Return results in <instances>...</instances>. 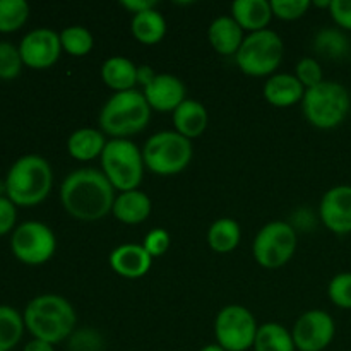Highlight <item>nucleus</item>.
I'll list each match as a JSON object with an SVG mask.
<instances>
[{
  "mask_svg": "<svg viewBox=\"0 0 351 351\" xmlns=\"http://www.w3.org/2000/svg\"><path fill=\"white\" fill-rule=\"evenodd\" d=\"M308 7H311L308 0H273L271 2L274 16L285 21L298 19L307 12Z\"/></svg>",
  "mask_w": 351,
  "mask_h": 351,
  "instance_id": "obj_33",
  "label": "nucleus"
},
{
  "mask_svg": "<svg viewBox=\"0 0 351 351\" xmlns=\"http://www.w3.org/2000/svg\"><path fill=\"white\" fill-rule=\"evenodd\" d=\"M336 326L331 315L324 311H308L295 322V348L300 351H324L335 338Z\"/></svg>",
  "mask_w": 351,
  "mask_h": 351,
  "instance_id": "obj_12",
  "label": "nucleus"
},
{
  "mask_svg": "<svg viewBox=\"0 0 351 351\" xmlns=\"http://www.w3.org/2000/svg\"><path fill=\"white\" fill-rule=\"evenodd\" d=\"M143 247L146 249V252L149 254L151 257L163 256L168 250V247H170V237H168V233L161 228L151 230L149 235L144 239Z\"/></svg>",
  "mask_w": 351,
  "mask_h": 351,
  "instance_id": "obj_36",
  "label": "nucleus"
},
{
  "mask_svg": "<svg viewBox=\"0 0 351 351\" xmlns=\"http://www.w3.org/2000/svg\"><path fill=\"white\" fill-rule=\"evenodd\" d=\"M23 351H55V350H53V345H50V343L41 341V339H33V341H29L26 346H24Z\"/></svg>",
  "mask_w": 351,
  "mask_h": 351,
  "instance_id": "obj_41",
  "label": "nucleus"
},
{
  "mask_svg": "<svg viewBox=\"0 0 351 351\" xmlns=\"http://www.w3.org/2000/svg\"><path fill=\"white\" fill-rule=\"evenodd\" d=\"M232 12L239 26L252 33L266 29L273 17L271 2L267 0H237L232 5Z\"/></svg>",
  "mask_w": 351,
  "mask_h": 351,
  "instance_id": "obj_17",
  "label": "nucleus"
},
{
  "mask_svg": "<svg viewBox=\"0 0 351 351\" xmlns=\"http://www.w3.org/2000/svg\"><path fill=\"white\" fill-rule=\"evenodd\" d=\"M24 319L12 307L0 305V351H10L23 338Z\"/></svg>",
  "mask_w": 351,
  "mask_h": 351,
  "instance_id": "obj_28",
  "label": "nucleus"
},
{
  "mask_svg": "<svg viewBox=\"0 0 351 351\" xmlns=\"http://www.w3.org/2000/svg\"><path fill=\"white\" fill-rule=\"evenodd\" d=\"M12 252L21 263L38 266L53 256L55 235L47 225L38 221H26L16 228L10 240Z\"/></svg>",
  "mask_w": 351,
  "mask_h": 351,
  "instance_id": "obj_11",
  "label": "nucleus"
},
{
  "mask_svg": "<svg viewBox=\"0 0 351 351\" xmlns=\"http://www.w3.org/2000/svg\"><path fill=\"white\" fill-rule=\"evenodd\" d=\"M264 96L274 106H291L304 99L305 91L297 75H273L264 86Z\"/></svg>",
  "mask_w": 351,
  "mask_h": 351,
  "instance_id": "obj_19",
  "label": "nucleus"
},
{
  "mask_svg": "<svg viewBox=\"0 0 351 351\" xmlns=\"http://www.w3.org/2000/svg\"><path fill=\"white\" fill-rule=\"evenodd\" d=\"M16 223V204L9 197H0V237L9 233Z\"/></svg>",
  "mask_w": 351,
  "mask_h": 351,
  "instance_id": "obj_38",
  "label": "nucleus"
},
{
  "mask_svg": "<svg viewBox=\"0 0 351 351\" xmlns=\"http://www.w3.org/2000/svg\"><path fill=\"white\" fill-rule=\"evenodd\" d=\"M173 123L180 136L187 139L199 137L208 127V112L199 101L185 99L173 112Z\"/></svg>",
  "mask_w": 351,
  "mask_h": 351,
  "instance_id": "obj_21",
  "label": "nucleus"
},
{
  "mask_svg": "<svg viewBox=\"0 0 351 351\" xmlns=\"http://www.w3.org/2000/svg\"><path fill=\"white\" fill-rule=\"evenodd\" d=\"M209 41L218 53L237 55L243 43V29L233 17H218L209 26Z\"/></svg>",
  "mask_w": 351,
  "mask_h": 351,
  "instance_id": "obj_18",
  "label": "nucleus"
},
{
  "mask_svg": "<svg viewBox=\"0 0 351 351\" xmlns=\"http://www.w3.org/2000/svg\"><path fill=\"white\" fill-rule=\"evenodd\" d=\"M314 50L315 53L321 55L322 58L328 60H341L348 55L350 51V41L336 27H324L315 34L314 40Z\"/></svg>",
  "mask_w": 351,
  "mask_h": 351,
  "instance_id": "obj_25",
  "label": "nucleus"
},
{
  "mask_svg": "<svg viewBox=\"0 0 351 351\" xmlns=\"http://www.w3.org/2000/svg\"><path fill=\"white\" fill-rule=\"evenodd\" d=\"M154 77H156V74H154L153 69H151V67H147V65L137 67V82L144 84V88H146L147 84H151Z\"/></svg>",
  "mask_w": 351,
  "mask_h": 351,
  "instance_id": "obj_40",
  "label": "nucleus"
},
{
  "mask_svg": "<svg viewBox=\"0 0 351 351\" xmlns=\"http://www.w3.org/2000/svg\"><path fill=\"white\" fill-rule=\"evenodd\" d=\"M60 199L65 211L81 221H98L115 204L113 185L105 173L91 168L69 175L62 184Z\"/></svg>",
  "mask_w": 351,
  "mask_h": 351,
  "instance_id": "obj_1",
  "label": "nucleus"
},
{
  "mask_svg": "<svg viewBox=\"0 0 351 351\" xmlns=\"http://www.w3.org/2000/svg\"><path fill=\"white\" fill-rule=\"evenodd\" d=\"M122 5L125 7V9H129L130 12H134V16H136V14L154 9L156 2H153V0H123Z\"/></svg>",
  "mask_w": 351,
  "mask_h": 351,
  "instance_id": "obj_39",
  "label": "nucleus"
},
{
  "mask_svg": "<svg viewBox=\"0 0 351 351\" xmlns=\"http://www.w3.org/2000/svg\"><path fill=\"white\" fill-rule=\"evenodd\" d=\"M19 48L10 43H0V79H14L23 67Z\"/></svg>",
  "mask_w": 351,
  "mask_h": 351,
  "instance_id": "obj_31",
  "label": "nucleus"
},
{
  "mask_svg": "<svg viewBox=\"0 0 351 351\" xmlns=\"http://www.w3.org/2000/svg\"><path fill=\"white\" fill-rule=\"evenodd\" d=\"M101 77L105 84L115 91H130L137 82V67L127 58L112 57L103 64Z\"/></svg>",
  "mask_w": 351,
  "mask_h": 351,
  "instance_id": "obj_22",
  "label": "nucleus"
},
{
  "mask_svg": "<svg viewBox=\"0 0 351 351\" xmlns=\"http://www.w3.org/2000/svg\"><path fill=\"white\" fill-rule=\"evenodd\" d=\"M106 143L101 132L95 129H79L69 137L67 149L72 158L79 161H89L99 156L105 149Z\"/></svg>",
  "mask_w": 351,
  "mask_h": 351,
  "instance_id": "obj_23",
  "label": "nucleus"
},
{
  "mask_svg": "<svg viewBox=\"0 0 351 351\" xmlns=\"http://www.w3.org/2000/svg\"><path fill=\"white\" fill-rule=\"evenodd\" d=\"M24 326L34 339L50 345L64 341L75 326V312L65 298L58 295H41L33 298L24 311Z\"/></svg>",
  "mask_w": 351,
  "mask_h": 351,
  "instance_id": "obj_2",
  "label": "nucleus"
},
{
  "mask_svg": "<svg viewBox=\"0 0 351 351\" xmlns=\"http://www.w3.org/2000/svg\"><path fill=\"white\" fill-rule=\"evenodd\" d=\"M144 165L158 175H175L192 160L191 139L178 132L154 134L143 151Z\"/></svg>",
  "mask_w": 351,
  "mask_h": 351,
  "instance_id": "obj_7",
  "label": "nucleus"
},
{
  "mask_svg": "<svg viewBox=\"0 0 351 351\" xmlns=\"http://www.w3.org/2000/svg\"><path fill=\"white\" fill-rule=\"evenodd\" d=\"M60 36L55 31L40 27L23 38L19 47L21 58L31 69H48L60 57Z\"/></svg>",
  "mask_w": 351,
  "mask_h": 351,
  "instance_id": "obj_13",
  "label": "nucleus"
},
{
  "mask_svg": "<svg viewBox=\"0 0 351 351\" xmlns=\"http://www.w3.org/2000/svg\"><path fill=\"white\" fill-rule=\"evenodd\" d=\"M151 106L139 91L117 93L99 113V125L110 136L122 139L141 132L149 123Z\"/></svg>",
  "mask_w": 351,
  "mask_h": 351,
  "instance_id": "obj_4",
  "label": "nucleus"
},
{
  "mask_svg": "<svg viewBox=\"0 0 351 351\" xmlns=\"http://www.w3.org/2000/svg\"><path fill=\"white\" fill-rule=\"evenodd\" d=\"M103 173L113 189L122 192L137 191L143 180L144 160L137 146L127 139H112L101 153Z\"/></svg>",
  "mask_w": 351,
  "mask_h": 351,
  "instance_id": "obj_6",
  "label": "nucleus"
},
{
  "mask_svg": "<svg viewBox=\"0 0 351 351\" xmlns=\"http://www.w3.org/2000/svg\"><path fill=\"white\" fill-rule=\"evenodd\" d=\"M29 16V5L24 0H0V33L17 31Z\"/></svg>",
  "mask_w": 351,
  "mask_h": 351,
  "instance_id": "obj_29",
  "label": "nucleus"
},
{
  "mask_svg": "<svg viewBox=\"0 0 351 351\" xmlns=\"http://www.w3.org/2000/svg\"><path fill=\"white\" fill-rule=\"evenodd\" d=\"M53 173L47 160L23 156L12 165L5 180V192L16 206H36L50 194Z\"/></svg>",
  "mask_w": 351,
  "mask_h": 351,
  "instance_id": "obj_3",
  "label": "nucleus"
},
{
  "mask_svg": "<svg viewBox=\"0 0 351 351\" xmlns=\"http://www.w3.org/2000/svg\"><path fill=\"white\" fill-rule=\"evenodd\" d=\"M167 33V23L158 10L151 9L136 14L132 19V34L143 45H156Z\"/></svg>",
  "mask_w": 351,
  "mask_h": 351,
  "instance_id": "obj_24",
  "label": "nucleus"
},
{
  "mask_svg": "<svg viewBox=\"0 0 351 351\" xmlns=\"http://www.w3.org/2000/svg\"><path fill=\"white\" fill-rule=\"evenodd\" d=\"M254 348L256 351H295V343L283 326L269 322L257 329Z\"/></svg>",
  "mask_w": 351,
  "mask_h": 351,
  "instance_id": "obj_26",
  "label": "nucleus"
},
{
  "mask_svg": "<svg viewBox=\"0 0 351 351\" xmlns=\"http://www.w3.org/2000/svg\"><path fill=\"white\" fill-rule=\"evenodd\" d=\"M321 219L332 233H351V185H338L326 192L321 202Z\"/></svg>",
  "mask_w": 351,
  "mask_h": 351,
  "instance_id": "obj_14",
  "label": "nucleus"
},
{
  "mask_svg": "<svg viewBox=\"0 0 351 351\" xmlns=\"http://www.w3.org/2000/svg\"><path fill=\"white\" fill-rule=\"evenodd\" d=\"M201 351H226V350H223L219 345H208V346H204Z\"/></svg>",
  "mask_w": 351,
  "mask_h": 351,
  "instance_id": "obj_42",
  "label": "nucleus"
},
{
  "mask_svg": "<svg viewBox=\"0 0 351 351\" xmlns=\"http://www.w3.org/2000/svg\"><path fill=\"white\" fill-rule=\"evenodd\" d=\"M101 338L91 329H82L71 338L72 351H101Z\"/></svg>",
  "mask_w": 351,
  "mask_h": 351,
  "instance_id": "obj_35",
  "label": "nucleus"
},
{
  "mask_svg": "<svg viewBox=\"0 0 351 351\" xmlns=\"http://www.w3.org/2000/svg\"><path fill=\"white\" fill-rule=\"evenodd\" d=\"M257 329L256 319L245 307L230 305L216 317L215 335L223 350L245 351L254 346Z\"/></svg>",
  "mask_w": 351,
  "mask_h": 351,
  "instance_id": "obj_10",
  "label": "nucleus"
},
{
  "mask_svg": "<svg viewBox=\"0 0 351 351\" xmlns=\"http://www.w3.org/2000/svg\"><path fill=\"white\" fill-rule=\"evenodd\" d=\"M151 259L153 257L146 252L143 245L125 243L113 250L110 256V266L120 276L136 280V278H143L149 271Z\"/></svg>",
  "mask_w": 351,
  "mask_h": 351,
  "instance_id": "obj_16",
  "label": "nucleus"
},
{
  "mask_svg": "<svg viewBox=\"0 0 351 351\" xmlns=\"http://www.w3.org/2000/svg\"><path fill=\"white\" fill-rule=\"evenodd\" d=\"M112 211L115 218L122 223L139 225V223L146 221L147 216L151 215V199L139 191L122 192L115 199Z\"/></svg>",
  "mask_w": 351,
  "mask_h": 351,
  "instance_id": "obj_20",
  "label": "nucleus"
},
{
  "mask_svg": "<svg viewBox=\"0 0 351 351\" xmlns=\"http://www.w3.org/2000/svg\"><path fill=\"white\" fill-rule=\"evenodd\" d=\"M297 249V233L288 223L274 221L264 226L254 240V257L267 269L285 266Z\"/></svg>",
  "mask_w": 351,
  "mask_h": 351,
  "instance_id": "obj_9",
  "label": "nucleus"
},
{
  "mask_svg": "<svg viewBox=\"0 0 351 351\" xmlns=\"http://www.w3.org/2000/svg\"><path fill=\"white\" fill-rule=\"evenodd\" d=\"M329 298L341 308H351V273L336 274L329 283Z\"/></svg>",
  "mask_w": 351,
  "mask_h": 351,
  "instance_id": "obj_32",
  "label": "nucleus"
},
{
  "mask_svg": "<svg viewBox=\"0 0 351 351\" xmlns=\"http://www.w3.org/2000/svg\"><path fill=\"white\" fill-rule=\"evenodd\" d=\"M329 10L339 27L351 31V0H331Z\"/></svg>",
  "mask_w": 351,
  "mask_h": 351,
  "instance_id": "obj_37",
  "label": "nucleus"
},
{
  "mask_svg": "<svg viewBox=\"0 0 351 351\" xmlns=\"http://www.w3.org/2000/svg\"><path fill=\"white\" fill-rule=\"evenodd\" d=\"M283 41L274 31L263 29L243 40L237 57V65L243 74L267 75L276 71L283 58Z\"/></svg>",
  "mask_w": 351,
  "mask_h": 351,
  "instance_id": "obj_8",
  "label": "nucleus"
},
{
  "mask_svg": "<svg viewBox=\"0 0 351 351\" xmlns=\"http://www.w3.org/2000/svg\"><path fill=\"white\" fill-rule=\"evenodd\" d=\"M208 242L215 252H232L240 242V226L235 219L223 218L213 223L208 233Z\"/></svg>",
  "mask_w": 351,
  "mask_h": 351,
  "instance_id": "obj_27",
  "label": "nucleus"
},
{
  "mask_svg": "<svg viewBox=\"0 0 351 351\" xmlns=\"http://www.w3.org/2000/svg\"><path fill=\"white\" fill-rule=\"evenodd\" d=\"M297 79L302 82V86L307 89L315 88L322 82V69L317 60L307 57L302 58L297 65Z\"/></svg>",
  "mask_w": 351,
  "mask_h": 351,
  "instance_id": "obj_34",
  "label": "nucleus"
},
{
  "mask_svg": "<svg viewBox=\"0 0 351 351\" xmlns=\"http://www.w3.org/2000/svg\"><path fill=\"white\" fill-rule=\"evenodd\" d=\"M144 98L158 112H175L185 101V86L170 74H158L144 88Z\"/></svg>",
  "mask_w": 351,
  "mask_h": 351,
  "instance_id": "obj_15",
  "label": "nucleus"
},
{
  "mask_svg": "<svg viewBox=\"0 0 351 351\" xmlns=\"http://www.w3.org/2000/svg\"><path fill=\"white\" fill-rule=\"evenodd\" d=\"M60 43L67 53L74 55V57H82L91 51L95 40L86 27L71 26L60 33Z\"/></svg>",
  "mask_w": 351,
  "mask_h": 351,
  "instance_id": "obj_30",
  "label": "nucleus"
},
{
  "mask_svg": "<svg viewBox=\"0 0 351 351\" xmlns=\"http://www.w3.org/2000/svg\"><path fill=\"white\" fill-rule=\"evenodd\" d=\"M302 101L305 117L317 129L338 127L351 106L348 89L335 81H322L315 88L307 89Z\"/></svg>",
  "mask_w": 351,
  "mask_h": 351,
  "instance_id": "obj_5",
  "label": "nucleus"
}]
</instances>
